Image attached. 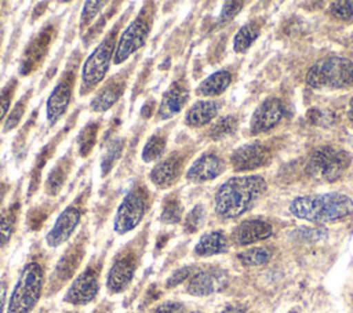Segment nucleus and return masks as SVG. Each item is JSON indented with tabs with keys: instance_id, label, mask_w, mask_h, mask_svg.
<instances>
[{
	"instance_id": "f257e3e1",
	"label": "nucleus",
	"mask_w": 353,
	"mask_h": 313,
	"mask_svg": "<svg viewBox=\"0 0 353 313\" xmlns=\"http://www.w3.org/2000/svg\"><path fill=\"white\" fill-rule=\"evenodd\" d=\"M265 190L266 181L259 175L233 176L216 190L215 212L225 219L237 218L252 208Z\"/></svg>"
},
{
	"instance_id": "f03ea898",
	"label": "nucleus",
	"mask_w": 353,
	"mask_h": 313,
	"mask_svg": "<svg viewBox=\"0 0 353 313\" xmlns=\"http://www.w3.org/2000/svg\"><path fill=\"white\" fill-rule=\"evenodd\" d=\"M294 216L313 223L341 221L353 214V200L342 193H321L301 196L291 201Z\"/></svg>"
},
{
	"instance_id": "7ed1b4c3",
	"label": "nucleus",
	"mask_w": 353,
	"mask_h": 313,
	"mask_svg": "<svg viewBox=\"0 0 353 313\" xmlns=\"http://www.w3.org/2000/svg\"><path fill=\"white\" fill-rule=\"evenodd\" d=\"M44 284V272L39 262L23 266L8 299L7 313H29L39 302Z\"/></svg>"
},
{
	"instance_id": "20e7f679",
	"label": "nucleus",
	"mask_w": 353,
	"mask_h": 313,
	"mask_svg": "<svg viewBox=\"0 0 353 313\" xmlns=\"http://www.w3.org/2000/svg\"><path fill=\"white\" fill-rule=\"evenodd\" d=\"M306 83L312 88H345L353 85V61L330 57L317 61L306 73Z\"/></svg>"
},
{
	"instance_id": "39448f33",
	"label": "nucleus",
	"mask_w": 353,
	"mask_h": 313,
	"mask_svg": "<svg viewBox=\"0 0 353 313\" xmlns=\"http://www.w3.org/2000/svg\"><path fill=\"white\" fill-rule=\"evenodd\" d=\"M350 154L343 149L321 146L309 156L305 171L317 181L334 182L350 165Z\"/></svg>"
},
{
	"instance_id": "423d86ee",
	"label": "nucleus",
	"mask_w": 353,
	"mask_h": 313,
	"mask_svg": "<svg viewBox=\"0 0 353 313\" xmlns=\"http://www.w3.org/2000/svg\"><path fill=\"white\" fill-rule=\"evenodd\" d=\"M116 34L117 30L113 29L106 34V37L95 47V50L88 55L81 68V92H87L99 84L108 69L110 62L113 61L114 50H116Z\"/></svg>"
},
{
	"instance_id": "0eeeda50",
	"label": "nucleus",
	"mask_w": 353,
	"mask_h": 313,
	"mask_svg": "<svg viewBox=\"0 0 353 313\" xmlns=\"http://www.w3.org/2000/svg\"><path fill=\"white\" fill-rule=\"evenodd\" d=\"M149 32H150V17L146 12V8H143L141 14L132 22H130V25L121 32L116 44L113 63L121 65L134 52H137L146 43Z\"/></svg>"
},
{
	"instance_id": "6e6552de",
	"label": "nucleus",
	"mask_w": 353,
	"mask_h": 313,
	"mask_svg": "<svg viewBox=\"0 0 353 313\" xmlns=\"http://www.w3.org/2000/svg\"><path fill=\"white\" fill-rule=\"evenodd\" d=\"M146 211V193L141 188L131 189L116 210L113 229L117 234L134 230L142 221Z\"/></svg>"
},
{
	"instance_id": "1a4fd4ad",
	"label": "nucleus",
	"mask_w": 353,
	"mask_h": 313,
	"mask_svg": "<svg viewBox=\"0 0 353 313\" xmlns=\"http://www.w3.org/2000/svg\"><path fill=\"white\" fill-rule=\"evenodd\" d=\"M99 291L98 272L94 267H87L81 272L68 288L63 301L70 305H87L92 302Z\"/></svg>"
},
{
	"instance_id": "9d476101",
	"label": "nucleus",
	"mask_w": 353,
	"mask_h": 313,
	"mask_svg": "<svg viewBox=\"0 0 353 313\" xmlns=\"http://www.w3.org/2000/svg\"><path fill=\"white\" fill-rule=\"evenodd\" d=\"M228 283V274L222 269H201L193 272L188 280L186 291L194 296H205L221 291Z\"/></svg>"
},
{
	"instance_id": "9b49d317",
	"label": "nucleus",
	"mask_w": 353,
	"mask_h": 313,
	"mask_svg": "<svg viewBox=\"0 0 353 313\" xmlns=\"http://www.w3.org/2000/svg\"><path fill=\"white\" fill-rule=\"evenodd\" d=\"M81 212L74 205L66 207L55 219L52 228L46 236V243L51 248H57L66 243L73 232L76 230L77 225L80 223Z\"/></svg>"
},
{
	"instance_id": "f8f14e48",
	"label": "nucleus",
	"mask_w": 353,
	"mask_h": 313,
	"mask_svg": "<svg viewBox=\"0 0 353 313\" xmlns=\"http://www.w3.org/2000/svg\"><path fill=\"white\" fill-rule=\"evenodd\" d=\"M73 91V76L66 74L51 91L47 99V121L50 125L57 124V121L65 114L72 101Z\"/></svg>"
},
{
	"instance_id": "ddd939ff",
	"label": "nucleus",
	"mask_w": 353,
	"mask_h": 313,
	"mask_svg": "<svg viewBox=\"0 0 353 313\" xmlns=\"http://www.w3.org/2000/svg\"><path fill=\"white\" fill-rule=\"evenodd\" d=\"M284 114V106L280 99L269 98L263 101L252 113L250 128L251 134H261L272 130Z\"/></svg>"
},
{
	"instance_id": "4468645a",
	"label": "nucleus",
	"mask_w": 353,
	"mask_h": 313,
	"mask_svg": "<svg viewBox=\"0 0 353 313\" xmlns=\"http://www.w3.org/2000/svg\"><path fill=\"white\" fill-rule=\"evenodd\" d=\"M137 269V259L132 254H124L119 256L112 267L109 269L106 277V288L113 292L119 294L123 292L131 283L134 273Z\"/></svg>"
},
{
	"instance_id": "2eb2a0df",
	"label": "nucleus",
	"mask_w": 353,
	"mask_h": 313,
	"mask_svg": "<svg viewBox=\"0 0 353 313\" xmlns=\"http://www.w3.org/2000/svg\"><path fill=\"white\" fill-rule=\"evenodd\" d=\"M270 159V152L261 143H248L236 149L230 161L236 171H250L265 165Z\"/></svg>"
},
{
	"instance_id": "dca6fc26",
	"label": "nucleus",
	"mask_w": 353,
	"mask_h": 313,
	"mask_svg": "<svg viewBox=\"0 0 353 313\" xmlns=\"http://www.w3.org/2000/svg\"><path fill=\"white\" fill-rule=\"evenodd\" d=\"M188 98H189V90L185 81L182 80L174 81L161 98L159 112H157L159 117L161 120L171 119L183 108V105L188 102Z\"/></svg>"
},
{
	"instance_id": "f3484780",
	"label": "nucleus",
	"mask_w": 353,
	"mask_h": 313,
	"mask_svg": "<svg viewBox=\"0 0 353 313\" xmlns=\"http://www.w3.org/2000/svg\"><path fill=\"white\" fill-rule=\"evenodd\" d=\"M225 163L215 154L207 153L200 156L188 170L186 178L190 182H207L222 174Z\"/></svg>"
},
{
	"instance_id": "a211bd4d",
	"label": "nucleus",
	"mask_w": 353,
	"mask_h": 313,
	"mask_svg": "<svg viewBox=\"0 0 353 313\" xmlns=\"http://www.w3.org/2000/svg\"><path fill=\"white\" fill-rule=\"evenodd\" d=\"M270 234V223L261 219H248L236 226L232 233V240L237 245H248L255 241L268 239Z\"/></svg>"
},
{
	"instance_id": "6ab92c4d",
	"label": "nucleus",
	"mask_w": 353,
	"mask_h": 313,
	"mask_svg": "<svg viewBox=\"0 0 353 313\" xmlns=\"http://www.w3.org/2000/svg\"><path fill=\"white\" fill-rule=\"evenodd\" d=\"M182 161L178 156H170L161 161H159L150 171V181L156 186H168L171 185L179 175Z\"/></svg>"
},
{
	"instance_id": "aec40b11",
	"label": "nucleus",
	"mask_w": 353,
	"mask_h": 313,
	"mask_svg": "<svg viewBox=\"0 0 353 313\" xmlns=\"http://www.w3.org/2000/svg\"><path fill=\"white\" fill-rule=\"evenodd\" d=\"M228 250V239L222 232H210L203 234L194 245V254L199 256H212Z\"/></svg>"
},
{
	"instance_id": "412c9836",
	"label": "nucleus",
	"mask_w": 353,
	"mask_h": 313,
	"mask_svg": "<svg viewBox=\"0 0 353 313\" xmlns=\"http://www.w3.org/2000/svg\"><path fill=\"white\" fill-rule=\"evenodd\" d=\"M124 91V83L119 80L109 81L91 101V109L94 112H105L110 109L121 97Z\"/></svg>"
},
{
	"instance_id": "4be33fe9",
	"label": "nucleus",
	"mask_w": 353,
	"mask_h": 313,
	"mask_svg": "<svg viewBox=\"0 0 353 313\" xmlns=\"http://www.w3.org/2000/svg\"><path fill=\"white\" fill-rule=\"evenodd\" d=\"M218 113V103L214 101H199L186 113L185 121L190 127L208 124Z\"/></svg>"
},
{
	"instance_id": "5701e85b",
	"label": "nucleus",
	"mask_w": 353,
	"mask_h": 313,
	"mask_svg": "<svg viewBox=\"0 0 353 313\" xmlns=\"http://www.w3.org/2000/svg\"><path fill=\"white\" fill-rule=\"evenodd\" d=\"M48 43H50V33L48 32H43L29 46V48L26 50L25 57L22 59V63H21V70L23 72V74L30 72L41 61V58L46 54Z\"/></svg>"
},
{
	"instance_id": "b1692460",
	"label": "nucleus",
	"mask_w": 353,
	"mask_h": 313,
	"mask_svg": "<svg viewBox=\"0 0 353 313\" xmlns=\"http://www.w3.org/2000/svg\"><path fill=\"white\" fill-rule=\"evenodd\" d=\"M232 74L228 70H219L204 79L197 87V94L201 97L221 95L230 84Z\"/></svg>"
},
{
	"instance_id": "393cba45",
	"label": "nucleus",
	"mask_w": 353,
	"mask_h": 313,
	"mask_svg": "<svg viewBox=\"0 0 353 313\" xmlns=\"http://www.w3.org/2000/svg\"><path fill=\"white\" fill-rule=\"evenodd\" d=\"M18 218V204H12L0 212V248L11 240Z\"/></svg>"
},
{
	"instance_id": "a878e982",
	"label": "nucleus",
	"mask_w": 353,
	"mask_h": 313,
	"mask_svg": "<svg viewBox=\"0 0 353 313\" xmlns=\"http://www.w3.org/2000/svg\"><path fill=\"white\" fill-rule=\"evenodd\" d=\"M69 167H70V163L66 159L59 160V163L54 165V168L50 171V174L47 176V182H46V190L48 193L55 196L61 190V188L63 186V183L66 181Z\"/></svg>"
},
{
	"instance_id": "bb28decb",
	"label": "nucleus",
	"mask_w": 353,
	"mask_h": 313,
	"mask_svg": "<svg viewBox=\"0 0 353 313\" xmlns=\"http://www.w3.org/2000/svg\"><path fill=\"white\" fill-rule=\"evenodd\" d=\"M259 36V26L256 23H247L236 33L233 40V48L236 52H244L247 51L251 44L256 40Z\"/></svg>"
},
{
	"instance_id": "cd10ccee",
	"label": "nucleus",
	"mask_w": 353,
	"mask_h": 313,
	"mask_svg": "<svg viewBox=\"0 0 353 313\" xmlns=\"http://www.w3.org/2000/svg\"><path fill=\"white\" fill-rule=\"evenodd\" d=\"M164 149H165V137L160 134H154L146 141L142 149V160L146 163L156 161L163 154Z\"/></svg>"
},
{
	"instance_id": "c85d7f7f",
	"label": "nucleus",
	"mask_w": 353,
	"mask_h": 313,
	"mask_svg": "<svg viewBox=\"0 0 353 313\" xmlns=\"http://www.w3.org/2000/svg\"><path fill=\"white\" fill-rule=\"evenodd\" d=\"M80 262V252L76 250H70L63 255V258L59 261V263L55 267V277L61 281L69 279V276L74 272Z\"/></svg>"
},
{
	"instance_id": "c756f323",
	"label": "nucleus",
	"mask_w": 353,
	"mask_h": 313,
	"mask_svg": "<svg viewBox=\"0 0 353 313\" xmlns=\"http://www.w3.org/2000/svg\"><path fill=\"white\" fill-rule=\"evenodd\" d=\"M237 258L244 266H258L266 263L270 259V252L266 248L255 247L240 252Z\"/></svg>"
},
{
	"instance_id": "7c9ffc66",
	"label": "nucleus",
	"mask_w": 353,
	"mask_h": 313,
	"mask_svg": "<svg viewBox=\"0 0 353 313\" xmlns=\"http://www.w3.org/2000/svg\"><path fill=\"white\" fill-rule=\"evenodd\" d=\"M124 148V141L123 139H114L109 143L103 157H102V163H101V170L102 174L106 175L114 165V163L119 160V157L121 156Z\"/></svg>"
},
{
	"instance_id": "2f4dec72",
	"label": "nucleus",
	"mask_w": 353,
	"mask_h": 313,
	"mask_svg": "<svg viewBox=\"0 0 353 313\" xmlns=\"http://www.w3.org/2000/svg\"><path fill=\"white\" fill-rule=\"evenodd\" d=\"M182 205L178 199L170 197L165 200L161 214H160V221L163 223H178L182 218Z\"/></svg>"
},
{
	"instance_id": "473e14b6",
	"label": "nucleus",
	"mask_w": 353,
	"mask_h": 313,
	"mask_svg": "<svg viewBox=\"0 0 353 313\" xmlns=\"http://www.w3.org/2000/svg\"><path fill=\"white\" fill-rule=\"evenodd\" d=\"M237 128V120L233 116H225L222 119H219L210 130V137L214 141L222 139L228 135H230L232 132H234V130Z\"/></svg>"
},
{
	"instance_id": "72a5a7b5",
	"label": "nucleus",
	"mask_w": 353,
	"mask_h": 313,
	"mask_svg": "<svg viewBox=\"0 0 353 313\" xmlns=\"http://www.w3.org/2000/svg\"><path fill=\"white\" fill-rule=\"evenodd\" d=\"M97 132H98V123H90L87 124L83 131L79 135V150L81 156H87L92 146L95 145L97 139Z\"/></svg>"
},
{
	"instance_id": "f704fd0d",
	"label": "nucleus",
	"mask_w": 353,
	"mask_h": 313,
	"mask_svg": "<svg viewBox=\"0 0 353 313\" xmlns=\"http://www.w3.org/2000/svg\"><path fill=\"white\" fill-rule=\"evenodd\" d=\"M204 221H205V210L201 204H197L189 211V214L185 218V223H183L185 230L189 233H194L203 226Z\"/></svg>"
},
{
	"instance_id": "c9c22d12",
	"label": "nucleus",
	"mask_w": 353,
	"mask_h": 313,
	"mask_svg": "<svg viewBox=\"0 0 353 313\" xmlns=\"http://www.w3.org/2000/svg\"><path fill=\"white\" fill-rule=\"evenodd\" d=\"M25 108H26V97L19 99L17 102V105L11 109V112L7 116L6 123H4V131H11L12 128H15L18 125V123L21 121V119L25 113Z\"/></svg>"
},
{
	"instance_id": "e433bc0d",
	"label": "nucleus",
	"mask_w": 353,
	"mask_h": 313,
	"mask_svg": "<svg viewBox=\"0 0 353 313\" xmlns=\"http://www.w3.org/2000/svg\"><path fill=\"white\" fill-rule=\"evenodd\" d=\"M106 6L105 1H85L83 11H81V19H80V28H85L99 12V10Z\"/></svg>"
},
{
	"instance_id": "4c0bfd02",
	"label": "nucleus",
	"mask_w": 353,
	"mask_h": 313,
	"mask_svg": "<svg viewBox=\"0 0 353 313\" xmlns=\"http://www.w3.org/2000/svg\"><path fill=\"white\" fill-rule=\"evenodd\" d=\"M330 11L334 17L339 19H352L353 18V1H334L331 3Z\"/></svg>"
},
{
	"instance_id": "58836bf2",
	"label": "nucleus",
	"mask_w": 353,
	"mask_h": 313,
	"mask_svg": "<svg viewBox=\"0 0 353 313\" xmlns=\"http://www.w3.org/2000/svg\"><path fill=\"white\" fill-rule=\"evenodd\" d=\"M243 8V1H226L222 7L219 21L221 22H228L233 19Z\"/></svg>"
},
{
	"instance_id": "ea45409f",
	"label": "nucleus",
	"mask_w": 353,
	"mask_h": 313,
	"mask_svg": "<svg viewBox=\"0 0 353 313\" xmlns=\"http://www.w3.org/2000/svg\"><path fill=\"white\" fill-rule=\"evenodd\" d=\"M193 269L190 267V266H185V267H181V269H178V270H175L168 279H167V283H165V285L170 288H172V287H176L178 284H181V283H183L185 280H189L190 279V276L193 274V272H192Z\"/></svg>"
},
{
	"instance_id": "a19ab883",
	"label": "nucleus",
	"mask_w": 353,
	"mask_h": 313,
	"mask_svg": "<svg viewBox=\"0 0 353 313\" xmlns=\"http://www.w3.org/2000/svg\"><path fill=\"white\" fill-rule=\"evenodd\" d=\"M183 312H185L183 303L176 301L161 302L157 306H154L152 310H149V313H183Z\"/></svg>"
},
{
	"instance_id": "79ce46f5",
	"label": "nucleus",
	"mask_w": 353,
	"mask_h": 313,
	"mask_svg": "<svg viewBox=\"0 0 353 313\" xmlns=\"http://www.w3.org/2000/svg\"><path fill=\"white\" fill-rule=\"evenodd\" d=\"M12 90H14V84L8 85L7 88H4L0 92V123L3 121V119L7 116V112L10 109L11 105V97H12Z\"/></svg>"
},
{
	"instance_id": "37998d69",
	"label": "nucleus",
	"mask_w": 353,
	"mask_h": 313,
	"mask_svg": "<svg viewBox=\"0 0 353 313\" xmlns=\"http://www.w3.org/2000/svg\"><path fill=\"white\" fill-rule=\"evenodd\" d=\"M7 281L0 280V313L4 312V306H6V301H7Z\"/></svg>"
},
{
	"instance_id": "c03bdc74",
	"label": "nucleus",
	"mask_w": 353,
	"mask_h": 313,
	"mask_svg": "<svg viewBox=\"0 0 353 313\" xmlns=\"http://www.w3.org/2000/svg\"><path fill=\"white\" fill-rule=\"evenodd\" d=\"M221 313H244V307L239 305H229Z\"/></svg>"
},
{
	"instance_id": "a18cd8bd",
	"label": "nucleus",
	"mask_w": 353,
	"mask_h": 313,
	"mask_svg": "<svg viewBox=\"0 0 353 313\" xmlns=\"http://www.w3.org/2000/svg\"><path fill=\"white\" fill-rule=\"evenodd\" d=\"M7 190H8V186H7L6 183L0 182V204H1V201H3V199H4V196H6V193H7Z\"/></svg>"
},
{
	"instance_id": "49530a36",
	"label": "nucleus",
	"mask_w": 353,
	"mask_h": 313,
	"mask_svg": "<svg viewBox=\"0 0 353 313\" xmlns=\"http://www.w3.org/2000/svg\"><path fill=\"white\" fill-rule=\"evenodd\" d=\"M347 117L350 119V121H353V98L349 102V110H347Z\"/></svg>"
},
{
	"instance_id": "de8ad7c7",
	"label": "nucleus",
	"mask_w": 353,
	"mask_h": 313,
	"mask_svg": "<svg viewBox=\"0 0 353 313\" xmlns=\"http://www.w3.org/2000/svg\"><path fill=\"white\" fill-rule=\"evenodd\" d=\"M190 313H203V312H190Z\"/></svg>"
},
{
	"instance_id": "09e8293b",
	"label": "nucleus",
	"mask_w": 353,
	"mask_h": 313,
	"mask_svg": "<svg viewBox=\"0 0 353 313\" xmlns=\"http://www.w3.org/2000/svg\"><path fill=\"white\" fill-rule=\"evenodd\" d=\"M291 313H295V312H291Z\"/></svg>"
}]
</instances>
